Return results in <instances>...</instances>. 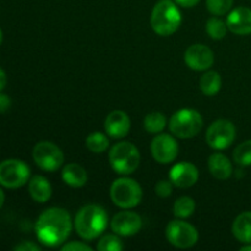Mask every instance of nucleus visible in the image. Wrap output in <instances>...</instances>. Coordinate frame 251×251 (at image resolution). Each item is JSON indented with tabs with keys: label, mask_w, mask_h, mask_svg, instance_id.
Masks as SVG:
<instances>
[{
	"label": "nucleus",
	"mask_w": 251,
	"mask_h": 251,
	"mask_svg": "<svg viewBox=\"0 0 251 251\" xmlns=\"http://www.w3.org/2000/svg\"><path fill=\"white\" fill-rule=\"evenodd\" d=\"M108 213L100 205H86L81 208L74 221L76 233L83 240H95L108 227Z\"/></svg>",
	"instance_id": "nucleus-2"
},
{
	"label": "nucleus",
	"mask_w": 251,
	"mask_h": 251,
	"mask_svg": "<svg viewBox=\"0 0 251 251\" xmlns=\"http://www.w3.org/2000/svg\"><path fill=\"white\" fill-rule=\"evenodd\" d=\"M203 126V119L200 113L191 108H184L172 115L169 130L179 139H193L200 134Z\"/></svg>",
	"instance_id": "nucleus-6"
},
{
	"label": "nucleus",
	"mask_w": 251,
	"mask_h": 251,
	"mask_svg": "<svg viewBox=\"0 0 251 251\" xmlns=\"http://www.w3.org/2000/svg\"><path fill=\"white\" fill-rule=\"evenodd\" d=\"M208 171L218 180H227L233 174L232 162L223 153H213L208 158Z\"/></svg>",
	"instance_id": "nucleus-17"
},
{
	"label": "nucleus",
	"mask_w": 251,
	"mask_h": 251,
	"mask_svg": "<svg viewBox=\"0 0 251 251\" xmlns=\"http://www.w3.org/2000/svg\"><path fill=\"white\" fill-rule=\"evenodd\" d=\"M139 149L129 141H120L115 144L109 151V163L113 171L120 176H129L134 173L140 164Z\"/></svg>",
	"instance_id": "nucleus-4"
},
{
	"label": "nucleus",
	"mask_w": 251,
	"mask_h": 251,
	"mask_svg": "<svg viewBox=\"0 0 251 251\" xmlns=\"http://www.w3.org/2000/svg\"><path fill=\"white\" fill-rule=\"evenodd\" d=\"M173 186L171 180H159L154 186V191L159 198H168L173 193Z\"/></svg>",
	"instance_id": "nucleus-29"
},
{
	"label": "nucleus",
	"mask_w": 251,
	"mask_h": 251,
	"mask_svg": "<svg viewBox=\"0 0 251 251\" xmlns=\"http://www.w3.org/2000/svg\"><path fill=\"white\" fill-rule=\"evenodd\" d=\"M227 24L216 16L208 19L207 24H206V32L211 38L216 39V41L225 38L226 34H227Z\"/></svg>",
	"instance_id": "nucleus-25"
},
{
	"label": "nucleus",
	"mask_w": 251,
	"mask_h": 251,
	"mask_svg": "<svg viewBox=\"0 0 251 251\" xmlns=\"http://www.w3.org/2000/svg\"><path fill=\"white\" fill-rule=\"evenodd\" d=\"M110 199L118 207L130 210L139 206L141 202L142 188L134 179L122 176L113 181L110 186Z\"/></svg>",
	"instance_id": "nucleus-5"
},
{
	"label": "nucleus",
	"mask_w": 251,
	"mask_h": 251,
	"mask_svg": "<svg viewBox=\"0 0 251 251\" xmlns=\"http://www.w3.org/2000/svg\"><path fill=\"white\" fill-rule=\"evenodd\" d=\"M11 107V98L5 93L0 92V114H4Z\"/></svg>",
	"instance_id": "nucleus-32"
},
{
	"label": "nucleus",
	"mask_w": 251,
	"mask_h": 251,
	"mask_svg": "<svg viewBox=\"0 0 251 251\" xmlns=\"http://www.w3.org/2000/svg\"><path fill=\"white\" fill-rule=\"evenodd\" d=\"M131 127L130 117L123 110H113L108 114L104 122L105 132L113 139H123L126 136Z\"/></svg>",
	"instance_id": "nucleus-15"
},
{
	"label": "nucleus",
	"mask_w": 251,
	"mask_h": 251,
	"mask_svg": "<svg viewBox=\"0 0 251 251\" xmlns=\"http://www.w3.org/2000/svg\"><path fill=\"white\" fill-rule=\"evenodd\" d=\"M110 228L119 237H132L141 230L142 218L132 211H120L110 221Z\"/></svg>",
	"instance_id": "nucleus-12"
},
{
	"label": "nucleus",
	"mask_w": 251,
	"mask_h": 251,
	"mask_svg": "<svg viewBox=\"0 0 251 251\" xmlns=\"http://www.w3.org/2000/svg\"><path fill=\"white\" fill-rule=\"evenodd\" d=\"M124 249L122 239L118 234H107L98 242L97 250L100 251H122Z\"/></svg>",
	"instance_id": "nucleus-27"
},
{
	"label": "nucleus",
	"mask_w": 251,
	"mask_h": 251,
	"mask_svg": "<svg viewBox=\"0 0 251 251\" xmlns=\"http://www.w3.org/2000/svg\"><path fill=\"white\" fill-rule=\"evenodd\" d=\"M61 179L66 185L71 188H82L88 180V176L86 169L77 163L66 164L61 172Z\"/></svg>",
	"instance_id": "nucleus-19"
},
{
	"label": "nucleus",
	"mask_w": 251,
	"mask_h": 251,
	"mask_svg": "<svg viewBox=\"0 0 251 251\" xmlns=\"http://www.w3.org/2000/svg\"><path fill=\"white\" fill-rule=\"evenodd\" d=\"M179 145L169 134H157L151 142V154L159 164H169L178 157Z\"/></svg>",
	"instance_id": "nucleus-11"
},
{
	"label": "nucleus",
	"mask_w": 251,
	"mask_h": 251,
	"mask_svg": "<svg viewBox=\"0 0 251 251\" xmlns=\"http://www.w3.org/2000/svg\"><path fill=\"white\" fill-rule=\"evenodd\" d=\"M1 42H2V32L1 29H0V44H1Z\"/></svg>",
	"instance_id": "nucleus-37"
},
{
	"label": "nucleus",
	"mask_w": 251,
	"mask_h": 251,
	"mask_svg": "<svg viewBox=\"0 0 251 251\" xmlns=\"http://www.w3.org/2000/svg\"><path fill=\"white\" fill-rule=\"evenodd\" d=\"M237 129L228 119H217L208 126L206 141L213 150H226L234 142Z\"/></svg>",
	"instance_id": "nucleus-10"
},
{
	"label": "nucleus",
	"mask_w": 251,
	"mask_h": 251,
	"mask_svg": "<svg viewBox=\"0 0 251 251\" xmlns=\"http://www.w3.org/2000/svg\"><path fill=\"white\" fill-rule=\"evenodd\" d=\"M240 251H251V245H250V243H249V244H245L244 247L240 248Z\"/></svg>",
	"instance_id": "nucleus-36"
},
{
	"label": "nucleus",
	"mask_w": 251,
	"mask_h": 251,
	"mask_svg": "<svg viewBox=\"0 0 251 251\" xmlns=\"http://www.w3.org/2000/svg\"><path fill=\"white\" fill-rule=\"evenodd\" d=\"M166 237L173 247L179 249H189L198 243L199 233L193 225L179 218L171 221L167 225Z\"/></svg>",
	"instance_id": "nucleus-9"
},
{
	"label": "nucleus",
	"mask_w": 251,
	"mask_h": 251,
	"mask_svg": "<svg viewBox=\"0 0 251 251\" xmlns=\"http://www.w3.org/2000/svg\"><path fill=\"white\" fill-rule=\"evenodd\" d=\"M73 229L70 213L60 207H50L41 213L34 225L37 238L43 245L56 248L63 245Z\"/></svg>",
	"instance_id": "nucleus-1"
},
{
	"label": "nucleus",
	"mask_w": 251,
	"mask_h": 251,
	"mask_svg": "<svg viewBox=\"0 0 251 251\" xmlns=\"http://www.w3.org/2000/svg\"><path fill=\"white\" fill-rule=\"evenodd\" d=\"M228 29L238 36L251 34V9L240 6L232 10L227 16Z\"/></svg>",
	"instance_id": "nucleus-16"
},
{
	"label": "nucleus",
	"mask_w": 251,
	"mask_h": 251,
	"mask_svg": "<svg viewBox=\"0 0 251 251\" xmlns=\"http://www.w3.org/2000/svg\"><path fill=\"white\" fill-rule=\"evenodd\" d=\"M222 87V77L215 70L206 71L200 78V90L205 96H216Z\"/></svg>",
	"instance_id": "nucleus-21"
},
{
	"label": "nucleus",
	"mask_w": 251,
	"mask_h": 251,
	"mask_svg": "<svg viewBox=\"0 0 251 251\" xmlns=\"http://www.w3.org/2000/svg\"><path fill=\"white\" fill-rule=\"evenodd\" d=\"M4 202H5V194H4V191H2V189L0 188V208L2 207Z\"/></svg>",
	"instance_id": "nucleus-35"
},
{
	"label": "nucleus",
	"mask_w": 251,
	"mask_h": 251,
	"mask_svg": "<svg viewBox=\"0 0 251 251\" xmlns=\"http://www.w3.org/2000/svg\"><path fill=\"white\" fill-rule=\"evenodd\" d=\"M176 2V5L181 7H185V9H190V7L196 6V5L200 2V0H174Z\"/></svg>",
	"instance_id": "nucleus-33"
},
{
	"label": "nucleus",
	"mask_w": 251,
	"mask_h": 251,
	"mask_svg": "<svg viewBox=\"0 0 251 251\" xmlns=\"http://www.w3.org/2000/svg\"><path fill=\"white\" fill-rule=\"evenodd\" d=\"M184 60L193 70L205 71L208 70L215 63V54L205 44H191L184 53Z\"/></svg>",
	"instance_id": "nucleus-13"
},
{
	"label": "nucleus",
	"mask_w": 251,
	"mask_h": 251,
	"mask_svg": "<svg viewBox=\"0 0 251 251\" xmlns=\"http://www.w3.org/2000/svg\"><path fill=\"white\" fill-rule=\"evenodd\" d=\"M232 233L238 242L251 244V211H245L237 216L233 222Z\"/></svg>",
	"instance_id": "nucleus-20"
},
{
	"label": "nucleus",
	"mask_w": 251,
	"mask_h": 251,
	"mask_svg": "<svg viewBox=\"0 0 251 251\" xmlns=\"http://www.w3.org/2000/svg\"><path fill=\"white\" fill-rule=\"evenodd\" d=\"M14 250L15 251H39L41 250V247L34 244V243L32 242H27V240H25V242H21L20 244H17L16 247H14Z\"/></svg>",
	"instance_id": "nucleus-31"
},
{
	"label": "nucleus",
	"mask_w": 251,
	"mask_h": 251,
	"mask_svg": "<svg viewBox=\"0 0 251 251\" xmlns=\"http://www.w3.org/2000/svg\"><path fill=\"white\" fill-rule=\"evenodd\" d=\"M150 22L153 32L158 36H172L180 27L181 12L176 2L172 0H159L152 9Z\"/></svg>",
	"instance_id": "nucleus-3"
},
{
	"label": "nucleus",
	"mask_w": 251,
	"mask_h": 251,
	"mask_svg": "<svg viewBox=\"0 0 251 251\" xmlns=\"http://www.w3.org/2000/svg\"><path fill=\"white\" fill-rule=\"evenodd\" d=\"M28 193L31 198L38 203H46L53 194L51 184L42 176H34L28 181Z\"/></svg>",
	"instance_id": "nucleus-18"
},
{
	"label": "nucleus",
	"mask_w": 251,
	"mask_h": 251,
	"mask_svg": "<svg viewBox=\"0 0 251 251\" xmlns=\"http://www.w3.org/2000/svg\"><path fill=\"white\" fill-rule=\"evenodd\" d=\"M169 180L174 186L188 189L195 185L199 180V169L190 162H180L174 164L169 171Z\"/></svg>",
	"instance_id": "nucleus-14"
},
{
	"label": "nucleus",
	"mask_w": 251,
	"mask_h": 251,
	"mask_svg": "<svg viewBox=\"0 0 251 251\" xmlns=\"http://www.w3.org/2000/svg\"><path fill=\"white\" fill-rule=\"evenodd\" d=\"M167 126V118L159 112H152L144 119V127L150 134H161Z\"/></svg>",
	"instance_id": "nucleus-22"
},
{
	"label": "nucleus",
	"mask_w": 251,
	"mask_h": 251,
	"mask_svg": "<svg viewBox=\"0 0 251 251\" xmlns=\"http://www.w3.org/2000/svg\"><path fill=\"white\" fill-rule=\"evenodd\" d=\"M195 208L196 203L193 198H190V196H181V198L176 199V202H174L173 213L176 217L184 220V218L193 216V213L195 212Z\"/></svg>",
	"instance_id": "nucleus-23"
},
{
	"label": "nucleus",
	"mask_w": 251,
	"mask_h": 251,
	"mask_svg": "<svg viewBox=\"0 0 251 251\" xmlns=\"http://www.w3.org/2000/svg\"><path fill=\"white\" fill-rule=\"evenodd\" d=\"M233 159L242 167L251 166V140L242 142L235 147L233 152Z\"/></svg>",
	"instance_id": "nucleus-26"
},
{
	"label": "nucleus",
	"mask_w": 251,
	"mask_h": 251,
	"mask_svg": "<svg viewBox=\"0 0 251 251\" xmlns=\"http://www.w3.org/2000/svg\"><path fill=\"white\" fill-rule=\"evenodd\" d=\"M234 0H206L208 11L215 16H222L230 11Z\"/></svg>",
	"instance_id": "nucleus-28"
},
{
	"label": "nucleus",
	"mask_w": 251,
	"mask_h": 251,
	"mask_svg": "<svg viewBox=\"0 0 251 251\" xmlns=\"http://www.w3.org/2000/svg\"><path fill=\"white\" fill-rule=\"evenodd\" d=\"M33 161L42 171L56 172L64 163V153L60 147L50 141L36 144L32 151Z\"/></svg>",
	"instance_id": "nucleus-8"
},
{
	"label": "nucleus",
	"mask_w": 251,
	"mask_h": 251,
	"mask_svg": "<svg viewBox=\"0 0 251 251\" xmlns=\"http://www.w3.org/2000/svg\"><path fill=\"white\" fill-rule=\"evenodd\" d=\"M31 169L21 159H5L0 162V185L6 189H19L28 183Z\"/></svg>",
	"instance_id": "nucleus-7"
},
{
	"label": "nucleus",
	"mask_w": 251,
	"mask_h": 251,
	"mask_svg": "<svg viewBox=\"0 0 251 251\" xmlns=\"http://www.w3.org/2000/svg\"><path fill=\"white\" fill-rule=\"evenodd\" d=\"M7 82V77H6V73L4 71V69L0 68V92L5 88Z\"/></svg>",
	"instance_id": "nucleus-34"
},
{
	"label": "nucleus",
	"mask_w": 251,
	"mask_h": 251,
	"mask_svg": "<svg viewBox=\"0 0 251 251\" xmlns=\"http://www.w3.org/2000/svg\"><path fill=\"white\" fill-rule=\"evenodd\" d=\"M60 249L63 251H92V248L90 245L85 244L82 242L66 243V244L61 245Z\"/></svg>",
	"instance_id": "nucleus-30"
},
{
	"label": "nucleus",
	"mask_w": 251,
	"mask_h": 251,
	"mask_svg": "<svg viewBox=\"0 0 251 251\" xmlns=\"http://www.w3.org/2000/svg\"><path fill=\"white\" fill-rule=\"evenodd\" d=\"M86 147L93 153H103L109 147V140L103 132H92L86 137Z\"/></svg>",
	"instance_id": "nucleus-24"
}]
</instances>
